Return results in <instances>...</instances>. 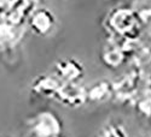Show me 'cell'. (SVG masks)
I'll list each match as a JSON object with an SVG mask.
<instances>
[{"mask_svg": "<svg viewBox=\"0 0 151 137\" xmlns=\"http://www.w3.org/2000/svg\"><path fill=\"white\" fill-rule=\"evenodd\" d=\"M62 82L57 80L53 75H42L34 80L32 85V89L35 94L46 97H53L56 96Z\"/></svg>", "mask_w": 151, "mask_h": 137, "instance_id": "cell-5", "label": "cell"}, {"mask_svg": "<svg viewBox=\"0 0 151 137\" xmlns=\"http://www.w3.org/2000/svg\"><path fill=\"white\" fill-rule=\"evenodd\" d=\"M109 84L105 82H98L93 84L90 89H87V100H91L93 102H104L109 97Z\"/></svg>", "mask_w": 151, "mask_h": 137, "instance_id": "cell-6", "label": "cell"}, {"mask_svg": "<svg viewBox=\"0 0 151 137\" xmlns=\"http://www.w3.org/2000/svg\"><path fill=\"white\" fill-rule=\"evenodd\" d=\"M83 73L85 69L80 61L73 58H64L55 63L52 75L62 83H70L80 82Z\"/></svg>", "mask_w": 151, "mask_h": 137, "instance_id": "cell-2", "label": "cell"}, {"mask_svg": "<svg viewBox=\"0 0 151 137\" xmlns=\"http://www.w3.org/2000/svg\"><path fill=\"white\" fill-rule=\"evenodd\" d=\"M56 100L68 107H79L87 101V89L80 82L62 83L55 96Z\"/></svg>", "mask_w": 151, "mask_h": 137, "instance_id": "cell-3", "label": "cell"}, {"mask_svg": "<svg viewBox=\"0 0 151 137\" xmlns=\"http://www.w3.org/2000/svg\"><path fill=\"white\" fill-rule=\"evenodd\" d=\"M29 24L34 34L39 36H46L53 31L57 24V19L51 10L41 7L35 10L32 13Z\"/></svg>", "mask_w": 151, "mask_h": 137, "instance_id": "cell-4", "label": "cell"}, {"mask_svg": "<svg viewBox=\"0 0 151 137\" xmlns=\"http://www.w3.org/2000/svg\"><path fill=\"white\" fill-rule=\"evenodd\" d=\"M62 125L58 117L50 111L39 112L32 120V131L36 137H56Z\"/></svg>", "mask_w": 151, "mask_h": 137, "instance_id": "cell-1", "label": "cell"}]
</instances>
